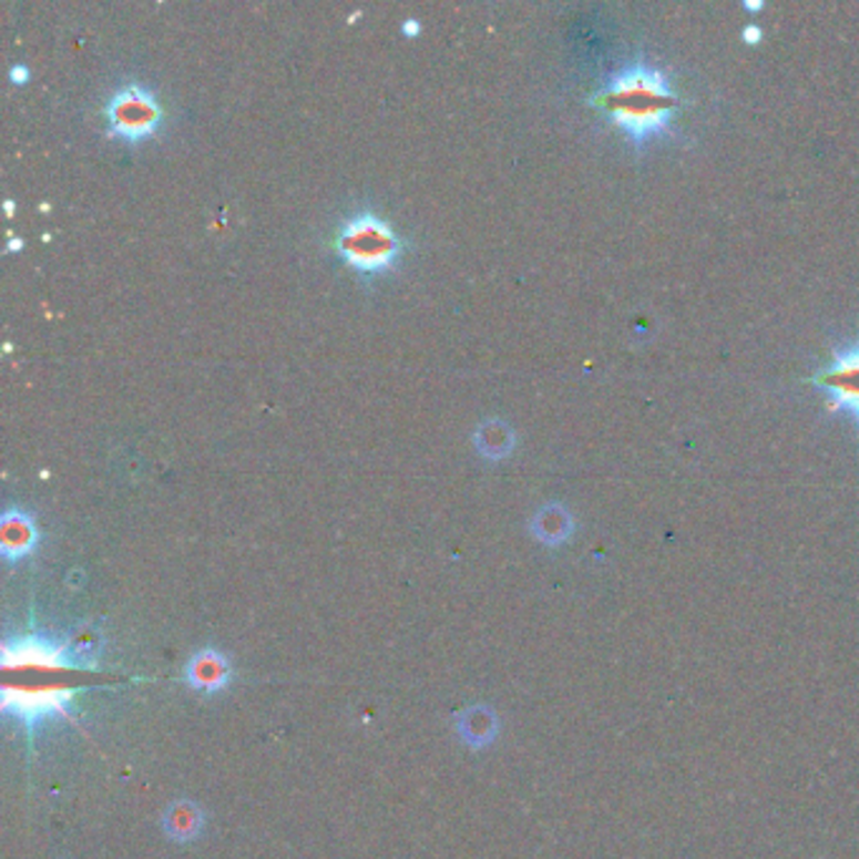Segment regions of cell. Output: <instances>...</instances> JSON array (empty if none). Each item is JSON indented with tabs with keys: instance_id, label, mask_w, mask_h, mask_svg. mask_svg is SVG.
Masks as SVG:
<instances>
[{
	"instance_id": "cell-1",
	"label": "cell",
	"mask_w": 859,
	"mask_h": 859,
	"mask_svg": "<svg viewBox=\"0 0 859 859\" xmlns=\"http://www.w3.org/2000/svg\"><path fill=\"white\" fill-rule=\"evenodd\" d=\"M593 106L605 111L610 122L635 146H643L668 129L673 114L681 109V99L658 69L637 61L597 91Z\"/></svg>"
},
{
	"instance_id": "cell-2",
	"label": "cell",
	"mask_w": 859,
	"mask_h": 859,
	"mask_svg": "<svg viewBox=\"0 0 859 859\" xmlns=\"http://www.w3.org/2000/svg\"><path fill=\"white\" fill-rule=\"evenodd\" d=\"M333 247L340 260L360 275H378L391 270L403 253V239L396 235L391 222L376 212H356L336 229Z\"/></svg>"
},
{
	"instance_id": "cell-3",
	"label": "cell",
	"mask_w": 859,
	"mask_h": 859,
	"mask_svg": "<svg viewBox=\"0 0 859 859\" xmlns=\"http://www.w3.org/2000/svg\"><path fill=\"white\" fill-rule=\"evenodd\" d=\"M106 122L109 134L126 142H139V139L152 136L160 129L164 111L160 101L144 83H124L106 104Z\"/></svg>"
},
{
	"instance_id": "cell-4",
	"label": "cell",
	"mask_w": 859,
	"mask_h": 859,
	"mask_svg": "<svg viewBox=\"0 0 859 859\" xmlns=\"http://www.w3.org/2000/svg\"><path fill=\"white\" fill-rule=\"evenodd\" d=\"M815 386L827 396L829 411L847 413L859 427V340L837 350L835 360L815 376Z\"/></svg>"
},
{
	"instance_id": "cell-5",
	"label": "cell",
	"mask_w": 859,
	"mask_h": 859,
	"mask_svg": "<svg viewBox=\"0 0 859 859\" xmlns=\"http://www.w3.org/2000/svg\"><path fill=\"white\" fill-rule=\"evenodd\" d=\"M184 678H187L190 686L197 693H205V696H215V693L225 691L233 681V665H229L227 655H222L219 651L205 648L200 653H194L187 661V668H184Z\"/></svg>"
},
{
	"instance_id": "cell-6",
	"label": "cell",
	"mask_w": 859,
	"mask_h": 859,
	"mask_svg": "<svg viewBox=\"0 0 859 859\" xmlns=\"http://www.w3.org/2000/svg\"><path fill=\"white\" fill-rule=\"evenodd\" d=\"M35 542H39V526H35L33 517L25 510L11 507L3 514V524H0V550H3L6 560H21L28 552H33Z\"/></svg>"
},
{
	"instance_id": "cell-7",
	"label": "cell",
	"mask_w": 859,
	"mask_h": 859,
	"mask_svg": "<svg viewBox=\"0 0 859 859\" xmlns=\"http://www.w3.org/2000/svg\"><path fill=\"white\" fill-rule=\"evenodd\" d=\"M530 530L534 538L542 544H548V548H560V544H565L572 538V532H575V520H572L565 504L550 502L542 504L540 510L534 512Z\"/></svg>"
},
{
	"instance_id": "cell-8",
	"label": "cell",
	"mask_w": 859,
	"mask_h": 859,
	"mask_svg": "<svg viewBox=\"0 0 859 859\" xmlns=\"http://www.w3.org/2000/svg\"><path fill=\"white\" fill-rule=\"evenodd\" d=\"M162 829L174 842H192V839H197L205 831V815H202V809L194 801L180 799L170 804V809L164 811Z\"/></svg>"
},
{
	"instance_id": "cell-9",
	"label": "cell",
	"mask_w": 859,
	"mask_h": 859,
	"mask_svg": "<svg viewBox=\"0 0 859 859\" xmlns=\"http://www.w3.org/2000/svg\"><path fill=\"white\" fill-rule=\"evenodd\" d=\"M517 433L510 423L502 419H487L474 431V447L479 454L489 461H499L514 451Z\"/></svg>"
},
{
	"instance_id": "cell-10",
	"label": "cell",
	"mask_w": 859,
	"mask_h": 859,
	"mask_svg": "<svg viewBox=\"0 0 859 859\" xmlns=\"http://www.w3.org/2000/svg\"><path fill=\"white\" fill-rule=\"evenodd\" d=\"M457 732L467 746L484 748L497 738V732H499L497 714L487 706H471L459 716Z\"/></svg>"
},
{
	"instance_id": "cell-11",
	"label": "cell",
	"mask_w": 859,
	"mask_h": 859,
	"mask_svg": "<svg viewBox=\"0 0 859 859\" xmlns=\"http://www.w3.org/2000/svg\"><path fill=\"white\" fill-rule=\"evenodd\" d=\"M744 41L746 43H759L761 41V28L759 25H746L744 28Z\"/></svg>"
},
{
	"instance_id": "cell-12",
	"label": "cell",
	"mask_w": 859,
	"mask_h": 859,
	"mask_svg": "<svg viewBox=\"0 0 859 859\" xmlns=\"http://www.w3.org/2000/svg\"><path fill=\"white\" fill-rule=\"evenodd\" d=\"M25 79H28V69L21 67V63H18V67L11 69V81H13V83H25Z\"/></svg>"
},
{
	"instance_id": "cell-13",
	"label": "cell",
	"mask_w": 859,
	"mask_h": 859,
	"mask_svg": "<svg viewBox=\"0 0 859 859\" xmlns=\"http://www.w3.org/2000/svg\"><path fill=\"white\" fill-rule=\"evenodd\" d=\"M401 31H403L406 35H416V33H419V23H416V21H413V18H409V21H403V25H401Z\"/></svg>"
},
{
	"instance_id": "cell-14",
	"label": "cell",
	"mask_w": 859,
	"mask_h": 859,
	"mask_svg": "<svg viewBox=\"0 0 859 859\" xmlns=\"http://www.w3.org/2000/svg\"><path fill=\"white\" fill-rule=\"evenodd\" d=\"M744 8H746V11H761L764 3H744Z\"/></svg>"
},
{
	"instance_id": "cell-15",
	"label": "cell",
	"mask_w": 859,
	"mask_h": 859,
	"mask_svg": "<svg viewBox=\"0 0 859 859\" xmlns=\"http://www.w3.org/2000/svg\"><path fill=\"white\" fill-rule=\"evenodd\" d=\"M8 247H11V249H18V247H23V239H18V237H13V239H11V245H8Z\"/></svg>"
}]
</instances>
